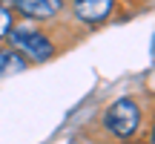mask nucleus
Returning a JSON list of instances; mask_svg holds the SVG:
<instances>
[{"label":"nucleus","instance_id":"8","mask_svg":"<svg viewBox=\"0 0 155 144\" xmlns=\"http://www.w3.org/2000/svg\"><path fill=\"white\" fill-rule=\"evenodd\" d=\"M152 52H155V38H152Z\"/></svg>","mask_w":155,"mask_h":144},{"label":"nucleus","instance_id":"3","mask_svg":"<svg viewBox=\"0 0 155 144\" xmlns=\"http://www.w3.org/2000/svg\"><path fill=\"white\" fill-rule=\"evenodd\" d=\"M115 0H75V15L83 23H101L112 12Z\"/></svg>","mask_w":155,"mask_h":144},{"label":"nucleus","instance_id":"7","mask_svg":"<svg viewBox=\"0 0 155 144\" xmlns=\"http://www.w3.org/2000/svg\"><path fill=\"white\" fill-rule=\"evenodd\" d=\"M152 144H155V127H152Z\"/></svg>","mask_w":155,"mask_h":144},{"label":"nucleus","instance_id":"1","mask_svg":"<svg viewBox=\"0 0 155 144\" xmlns=\"http://www.w3.org/2000/svg\"><path fill=\"white\" fill-rule=\"evenodd\" d=\"M104 124H106V130H109L112 135H118V139H129V135L138 130V124H141L138 104H135L132 98H118L115 104L106 110Z\"/></svg>","mask_w":155,"mask_h":144},{"label":"nucleus","instance_id":"2","mask_svg":"<svg viewBox=\"0 0 155 144\" xmlns=\"http://www.w3.org/2000/svg\"><path fill=\"white\" fill-rule=\"evenodd\" d=\"M9 38H12V43L20 52H26V58H32V61H46V58L52 55V40L46 38V35H40L38 29H32V26H20V29L12 26Z\"/></svg>","mask_w":155,"mask_h":144},{"label":"nucleus","instance_id":"6","mask_svg":"<svg viewBox=\"0 0 155 144\" xmlns=\"http://www.w3.org/2000/svg\"><path fill=\"white\" fill-rule=\"evenodd\" d=\"M9 32H12V12L0 3V38H6Z\"/></svg>","mask_w":155,"mask_h":144},{"label":"nucleus","instance_id":"5","mask_svg":"<svg viewBox=\"0 0 155 144\" xmlns=\"http://www.w3.org/2000/svg\"><path fill=\"white\" fill-rule=\"evenodd\" d=\"M26 69V58L20 52H12V49H0V81L9 75H17V72Z\"/></svg>","mask_w":155,"mask_h":144},{"label":"nucleus","instance_id":"4","mask_svg":"<svg viewBox=\"0 0 155 144\" xmlns=\"http://www.w3.org/2000/svg\"><path fill=\"white\" fill-rule=\"evenodd\" d=\"M12 3L26 17H52L61 12V0H12Z\"/></svg>","mask_w":155,"mask_h":144}]
</instances>
